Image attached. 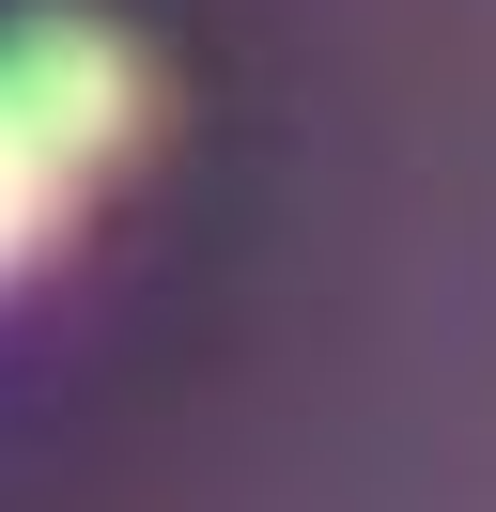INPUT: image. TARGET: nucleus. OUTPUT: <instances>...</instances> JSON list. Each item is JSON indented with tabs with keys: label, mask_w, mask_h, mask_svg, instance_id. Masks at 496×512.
<instances>
[{
	"label": "nucleus",
	"mask_w": 496,
	"mask_h": 512,
	"mask_svg": "<svg viewBox=\"0 0 496 512\" xmlns=\"http://www.w3.org/2000/svg\"><path fill=\"white\" fill-rule=\"evenodd\" d=\"M0 63H16V94L47 109V140H62L78 171H124V156H140L155 78H140L124 32H93V16H31V32H0Z\"/></svg>",
	"instance_id": "1"
},
{
	"label": "nucleus",
	"mask_w": 496,
	"mask_h": 512,
	"mask_svg": "<svg viewBox=\"0 0 496 512\" xmlns=\"http://www.w3.org/2000/svg\"><path fill=\"white\" fill-rule=\"evenodd\" d=\"M78 187H93V171L47 140V109H31V94H16V63H0V280H31V264L62 249Z\"/></svg>",
	"instance_id": "2"
}]
</instances>
